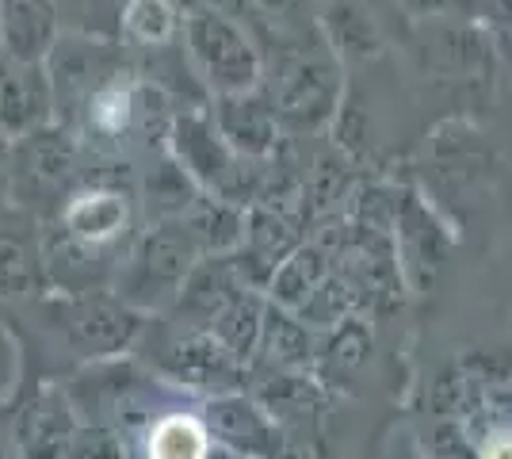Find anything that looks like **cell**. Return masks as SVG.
<instances>
[{
    "mask_svg": "<svg viewBox=\"0 0 512 459\" xmlns=\"http://www.w3.org/2000/svg\"><path fill=\"white\" fill-rule=\"evenodd\" d=\"M50 123H54V88L46 62L0 58V138L16 142Z\"/></svg>",
    "mask_w": 512,
    "mask_h": 459,
    "instance_id": "4fadbf2b",
    "label": "cell"
},
{
    "mask_svg": "<svg viewBox=\"0 0 512 459\" xmlns=\"http://www.w3.org/2000/svg\"><path fill=\"white\" fill-rule=\"evenodd\" d=\"M486 16L512 27V0H486Z\"/></svg>",
    "mask_w": 512,
    "mask_h": 459,
    "instance_id": "603a6c76",
    "label": "cell"
},
{
    "mask_svg": "<svg viewBox=\"0 0 512 459\" xmlns=\"http://www.w3.org/2000/svg\"><path fill=\"white\" fill-rule=\"evenodd\" d=\"M62 31L69 35H96V39H119V0H54Z\"/></svg>",
    "mask_w": 512,
    "mask_h": 459,
    "instance_id": "ffe728a7",
    "label": "cell"
},
{
    "mask_svg": "<svg viewBox=\"0 0 512 459\" xmlns=\"http://www.w3.org/2000/svg\"><path fill=\"white\" fill-rule=\"evenodd\" d=\"M62 39V16L54 0H0V58L46 62Z\"/></svg>",
    "mask_w": 512,
    "mask_h": 459,
    "instance_id": "5bb4252c",
    "label": "cell"
},
{
    "mask_svg": "<svg viewBox=\"0 0 512 459\" xmlns=\"http://www.w3.org/2000/svg\"><path fill=\"white\" fill-rule=\"evenodd\" d=\"M253 8L272 27V43L325 35L321 31V0H253Z\"/></svg>",
    "mask_w": 512,
    "mask_h": 459,
    "instance_id": "d6986e66",
    "label": "cell"
},
{
    "mask_svg": "<svg viewBox=\"0 0 512 459\" xmlns=\"http://www.w3.org/2000/svg\"><path fill=\"white\" fill-rule=\"evenodd\" d=\"M199 196H203L199 184L184 173V165L169 150L161 157H153L146 169H138V203H142L146 226L150 222L184 219Z\"/></svg>",
    "mask_w": 512,
    "mask_h": 459,
    "instance_id": "e0dca14e",
    "label": "cell"
},
{
    "mask_svg": "<svg viewBox=\"0 0 512 459\" xmlns=\"http://www.w3.org/2000/svg\"><path fill=\"white\" fill-rule=\"evenodd\" d=\"M81 417L73 410L62 383H46L23 398L20 414L12 421V444L20 459H62Z\"/></svg>",
    "mask_w": 512,
    "mask_h": 459,
    "instance_id": "8fae6325",
    "label": "cell"
},
{
    "mask_svg": "<svg viewBox=\"0 0 512 459\" xmlns=\"http://www.w3.org/2000/svg\"><path fill=\"white\" fill-rule=\"evenodd\" d=\"M314 356H318V341H314L310 326L299 322L291 310L268 303L253 356L256 368H264V372H306V368H314Z\"/></svg>",
    "mask_w": 512,
    "mask_h": 459,
    "instance_id": "2e32d148",
    "label": "cell"
},
{
    "mask_svg": "<svg viewBox=\"0 0 512 459\" xmlns=\"http://www.w3.org/2000/svg\"><path fill=\"white\" fill-rule=\"evenodd\" d=\"M425 448L436 459H512V341L467 349L432 375Z\"/></svg>",
    "mask_w": 512,
    "mask_h": 459,
    "instance_id": "7a4b0ae2",
    "label": "cell"
},
{
    "mask_svg": "<svg viewBox=\"0 0 512 459\" xmlns=\"http://www.w3.org/2000/svg\"><path fill=\"white\" fill-rule=\"evenodd\" d=\"M207 108L218 134L230 142V150L249 161H272V153L287 142L264 85L245 96H214Z\"/></svg>",
    "mask_w": 512,
    "mask_h": 459,
    "instance_id": "7c38bea8",
    "label": "cell"
},
{
    "mask_svg": "<svg viewBox=\"0 0 512 459\" xmlns=\"http://www.w3.org/2000/svg\"><path fill=\"white\" fill-rule=\"evenodd\" d=\"M12 211V142L0 138V215Z\"/></svg>",
    "mask_w": 512,
    "mask_h": 459,
    "instance_id": "7402d4cb",
    "label": "cell"
},
{
    "mask_svg": "<svg viewBox=\"0 0 512 459\" xmlns=\"http://www.w3.org/2000/svg\"><path fill=\"white\" fill-rule=\"evenodd\" d=\"M184 50L207 96H245L264 85V46L245 23L207 8H188Z\"/></svg>",
    "mask_w": 512,
    "mask_h": 459,
    "instance_id": "ba28073f",
    "label": "cell"
},
{
    "mask_svg": "<svg viewBox=\"0 0 512 459\" xmlns=\"http://www.w3.org/2000/svg\"><path fill=\"white\" fill-rule=\"evenodd\" d=\"M184 0H123L119 8V43L130 58H153L184 43Z\"/></svg>",
    "mask_w": 512,
    "mask_h": 459,
    "instance_id": "9a60e30c",
    "label": "cell"
},
{
    "mask_svg": "<svg viewBox=\"0 0 512 459\" xmlns=\"http://www.w3.org/2000/svg\"><path fill=\"white\" fill-rule=\"evenodd\" d=\"M119 4H123V0H119Z\"/></svg>",
    "mask_w": 512,
    "mask_h": 459,
    "instance_id": "cb8c5ba5",
    "label": "cell"
},
{
    "mask_svg": "<svg viewBox=\"0 0 512 459\" xmlns=\"http://www.w3.org/2000/svg\"><path fill=\"white\" fill-rule=\"evenodd\" d=\"M31 337V391L46 387L54 375H77L88 364L115 360L138 345L146 314H138L111 291L96 295H35L20 310Z\"/></svg>",
    "mask_w": 512,
    "mask_h": 459,
    "instance_id": "3957f363",
    "label": "cell"
},
{
    "mask_svg": "<svg viewBox=\"0 0 512 459\" xmlns=\"http://www.w3.org/2000/svg\"><path fill=\"white\" fill-rule=\"evenodd\" d=\"M203 245L192 234V226L184 219L169 222H150L134 249H130L127 264L119 272V280L111 287V295H119L127 306H134L138 314H165L180 291L188 284V276L195 272V264L203 261Z\"/></svg>",
    "mask_w": 512,
    "mask_h": 459,
    "instance_id": "8992f818",
    "label": "cell"
},
{
    "mask_svg": "<svg viewBox=\"0 0 512 459\" xmlns=\"http://www.w3.org/2000/svg\"><path fill=\"white\" fill-rule=\"evenodd\" d=\"M142 230L146 219L138 203V173L127 165H88L62 207L39 222L50 291H111Z\"/></svg>",
    "mask_w": 512,
    "mask_h": 459,
    "instance_id": "6da1fadb",
    "label": "cell"
},
{
    "mask_svg": "<svg viewBox=\"0 0 512 459\" xmlns=\"http://www.w3.org/2000/svg\"><path fill=\"white\" fill-rule=\"evenodd\" d=\"M85 169L88 161L77 138L58 123L23 134L12 142V207L46 222L77 188Z\"/></svg>",
    "mask_w": 512,
    "mask_h": 459,
    "instance_id": "9c48e42d",
    "label": "cell"
},
{
    "mask_svg": "<svg viewBox=\"0 0 512 459\" xmlns=\"http://www.w3.org/2000/svg\"><path fill=\"white\" fill-rule=\"evenodd\" d=\"M264 92L287 138H314L341 108L344 66L318 39H279L264 54Z\"/></svg>",
    "mask_w": 512,
    "mask_h": 459,
    "instance_id": "277c9868",
    "label": "cell"
},
{
    "mask_svg": "<svg viewBox=\"0 0 512 459\" xmlns=\"http://www.w3.org/2000/svg\"><path fill=\"white\" fill-rule=\"evenodd\" d=\"M130 352L150 372L195 394L249 391V383H253V368L245 360H237L211 329L176 322L169 314L146 318V329Z\"/></svg>",
    "mask_w": 512,
    "mask_h": 459,
    "instance_id": "5b68a950",
    "label": "cell"
},
{
    "mask_svg": "<svg viewBox=\"0 0 512 459\" xmlns=\"http://www.w3.org/2000/svg\"><path fill=\"white\" fill-rule=\"evenodd\" d=\"M394 253L402 280L413 287V295H425L444 272L451 253L448 226L436 219L428 199L413 188H398V211H394Z\"/></svg>",
    "mask_w": 512,
    "mask_h": 459,
    "instance_id": "30bf717a",
    "label": "cell"
},
{
    "mask_svg": "<svg viewBox=\"0 0 512 459\" xmlns=\"http://www.w3.org/2000/svg\"><path fill=\"white\" fill-rule=\"evenodd\" d=\"M264 310H268V299H264V295L241 291L237 299H230V303L214 314V322L207 329H211L226 349L234 352L237 360L253 364L256 341H260V326H264Z\"/></svg>",
    "mask_w": 512,
    "mask_h": 459,
    "instance_id": "ac0fdd59",
    "label": "cell"
},
{
    "mask_svg": "<svg viewBox=\"0 0 512 459\" xmlns=\"http://www.w3.org/2000/svg\"><path fill=\"white\" fill-rule=\"evenodd\" d=\"M169 153L184 165V173L199 184V192L218 196L237 207H253L264 188L268 161H249L230 150V142L218 134L211 108H180L169 131Z\"/></svg>",
    "mask_w": 512,
    "mask_h": 459,
    "instance_id": "52a82bcc",
    "label": "cell"
},
{
    "mask_svg": "<svg viewBox=\"0 0 512 459\" xmlns=\"http://www.w3.org/2000/svg\"><path fill=\"white\" fill-rule=\"evenodd\" d=\"M383 8L402 20H432V16L482 20L486 16V0H383Z\"/></svg>",
    "mask_w": 512,
    "mask_h": 459,
    "instance_id": "44dd1931",
    "label": "cell"
}]
</instances>
